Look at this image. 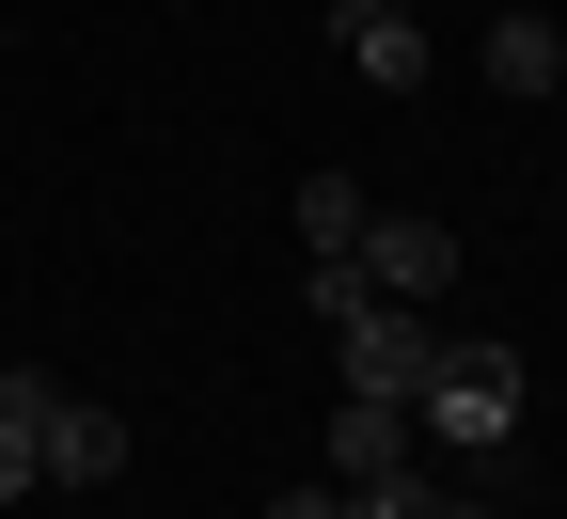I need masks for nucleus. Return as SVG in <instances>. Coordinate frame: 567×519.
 <instances>
[{
	"mask_svg": "<svg viewBox=\"0 0 567 519\" xmlns=\"http://www.w3.org/2000/svg\"><path fill=\"white\" fill-rule=\"evenodd\" d=\"M363 283L442 315V283H457V220H363Z\"/></svg>",
	"mask_w": 567,
	"mask_h": 519,
	"instance_id": "3",
	"label": "nucleus"
},
{
	"mask_svg": "<svg viewBox=\"0 0 567 519\" xmlns=\"http://www.w3.org/2000/svg\"><path fill=\"white\" fill-rule=\"evenodd\" d=\"M473 63H488V95H551V80H567V32H551V17H488Z\"/></svg>",
	"mask_w": 567,
	"mask_h": 519,
	"instance_id": "8",
	"label": "nucleus"
},
{
	"mask_svg": "<svg viewBox=\"0 0 567 519\" xmlns=\"http://www.w3.org/2000/svg\"><path fill=\"white\" fill-rule=\"evenodd\" d=\"M268 519H347V488H331V473H316V488H284V504H268Z\"/></svg>",
	"mask_w": 567,
	"mask_h": 519,
	"instance_id": "12",
	"label": "nucleus"
},
{
	"mask_svg": "<svg viewBox=\"0 0 567 519\" xmlns=\"http://www.w3.org/2000/svg\"><path fill=\"white\" fill-rule=\"evenodd\" d=\"M425 504H442L425 473H363V488H347V519H425Z\"/></svg>",
	"mask_w": 567,
	"mask_h": 519,
	"instance_id": "11",
	"label": "nucleus"
},
{
	"mask_svg": "<svg viewBox=\"0 0 567 519\" xmlns=\"http://www.w3.org/2000/svg\"><path fill=\"white\" fill-rule=\"evenodd\" d=\"M425 519H505V504H425Z\"/></svg>",
	"mask_w": 567,
	"mask_h": 519,
	"instance_id": "14",
	"label": "nucleus"
},
{
	"mask_svg": "<svg viewBox=\"0 0 567 519\" xmlns=\"http://www.w3.org/2000/svg\"><path fill=\"white\" fill-rule=\"evenodd\" d=\"M331 17H425V0H331Z\"/></svg>",
	"mask_w": 567,
	"mask_h": 519,
	"instance_id": "13",
	"label": "nucleus"
},
{
	"mask_svg": "<svg viewBox=\"0 0 567 519\" xmlns=\"http://www.w3.org/2000/svg\"><path fill=\"white\" fill-rule=\"evenodd\" d=\"M48 394H63L48 362H0V504H32V488H48V457H32V425H48Z\"/></svg>",
	"mask_w": 567,
	"mask_h": 519,
	"instance_id": "7",
	"label": "nucleus"
},
{
	"mask_svg": "<svg viewBox=\"0 0 567 519\" xmlns=\"http://www.w3.org/2000/svg\"><path fill=\"white\" fill-rule=\"evenodd\" d=\"M331 346H347V394H394V409L425 394V362H442V331H425V300H363V315L331 331Z\"/></svg>",
	"mask_w": 567,
	"mask_h": 519,
	"instance_id": "2",
	"label": "nucleus"
},
{
	"mask_svg": "<svg viewBox=\"0 0 567 519\" xmlns=\"http://www.w3.org/2000/svg\"><path fill=\"white\" fill-rule=\"evenodd\" d=\"M363 473H410V409L394 394H331V488H363Z\"/></svg>",
	"mask_w": 567,
	"mask_h": 519,
	"instance_id": "5",
	"label": "nucleus"
},
{
	"mask_svg": "<svg viewBox=\"0 0 567 519\" xmlns=\"http://www.w3.org/2000/svg\"><path fill=\"white\" fill-rule=\"evenodd\" d=\"M363 220H379V205L347 189V174H300V237H316V252H363Z\"/></svg>",
	"mask_w": 567,
	"mask_h": 519,
	"instance_id": "9",
	"label": "nucleus"
},
{
	"mask_svg": "<svg viewBox=\"0 0 567 519\" xmlns=\"http://www.w3.org/2000/svg\"><path fill=\"white\" fill-rule=\"evenodd\" d=\"M300 300H316V315L347 331V315H363V300H379V283H363V252H316V268H300Z\"/></svg>",
	"mask_w": 567,
	"mask_h": 519,
	"instance_id": "10",
	"label": "nucleus"
},
{
	"mask_svg": "<svg viewBox=\"0 0 567 519\" xmlns=\"http://www.w3.org/2000/svg\"><path fill=\"white\" fill-rule=\"evenodd\" d=\"M331 48L363 95H425V17H331Z\"/></svg>",
	"mask_w": 567,
	"mask_h": 519,
	"instance_id": "6",
	"label": "nucleus"
},
{
	"mask_svg": "<svg viewBox=\"0 0 567 519\" xmlns=\"http://www.w3.org/2000/svg\"><path fill=\"white\" fill-rule=\"evenodd\" d=\"M520 425V346H442L425 362V394H410V440H457V457H488V440Z\"/></svg>",
	"mask_w": 567,
	"mask_h": 519,
	"instance_id": "1",
	"label": "nucleus"
},
{
	"mask_svg": "<svg viewBox=\"0 0 567 519\" xmlns=\"http://www.w3.org/2000/svg\"><path fill=\"white\" fill-rule=\"evenodd\" d=\"M32 457H48V488H111V473H126V409H95V394H48Z\"/></svg>",
	"mask_w": 567,
	"mask_h": 519,
	"instance_id": "4",
	"label": "nucleus"
}]
</instances>
